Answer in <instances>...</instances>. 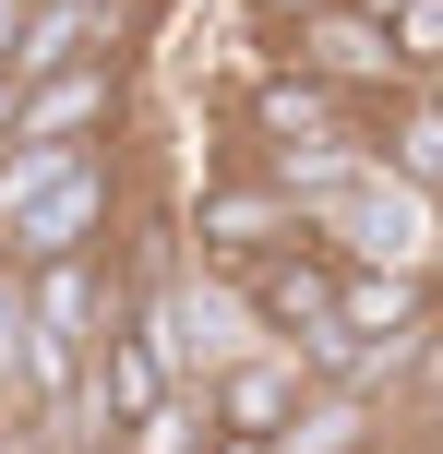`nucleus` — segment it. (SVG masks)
<instances>
[{"label":"nucleus","instance_id":"1","mask_svg":"<svg viewBox=\"0 0 443 454\" xmlns=\"http://www.w3.org/2000/svg\"><path fill=\"white\" fill-rule=\"evenodd\" d=\"M132 204V132L120 144H0V263H60V251H108Z\"/></svg>","mask_w":443,"mask_h":454},{"label":"nucleus","instance_id":"2","mask_svg":"<svg viewBox=\"0 0 443 454\" xmlns=\"http://www.w3.org/2000/svg\"><path fill=\"white\" fill-rule=\"evenodd\" d=\"M312 239H324L336 263H407V275H431L443 263V204L420 180H396L384 156H360L348 180L312 204Z\"/></svg>","mask_w":443,"mask_h":454},{"label":"nucleus","instance_id":"3","mask_svg":"<svg viewBox=\"0 0 443 454\" xmlns=\"http://www.w3.org/2000/svg\"><path fill=\"white\" fill-rule=\"evenodd\" d=\"M276 239H300V204H288V180L252 156V144H228V156H216L204 180L180 192V251L240 275L252 251H276Z\"/></svg>","mask_w":443,"mask_h":454},{"label":"nucleus","instance_id":"4","mask_svg":"<svg viewBox=\"0 0 443 454\" xmlns=\"http://www.w3.org/2000/svg\"><path fill=\"white\" fill-rule=\"evenodd\" d=\"M120 132H132V48H84L12 84V144H120Z\"/></svg>","mask_w":443,"mask_h":454},{"label":"nucleus","instance_id":"5","mask_svg":"<svg viewBox=\"0 0 443 454\" xmlns=\"http://www.w3.org/2000/svg\"><path fill=\"white\" fill-rule=\"evenodd\" d=\"M228 120H240V144H252V156H324V144L360 132V96H336L324 72H300L288 48H264Z\"/></svg>","mask_w":443,"mask_h":454},{"label":"nucleus","instance_id":"6","mask_svg":"<svg viewBox=\"0 0 443 454\" xmlns=\"http://www.w3.org/2000/svg\"><path fill=\"white\" fill-rule=\"evenodd\" d=\"M276 48H288L300 72H324L336 96H384V84H407V72H396V24L360 12V0H312V12L288 24Z\"/></svg>","mask_w":443,"mask_h":454},{"label":"nucleus","instance_id":"7","mask_svg":"<svg viewBox=\"0 0 443 454\" xmlns=\"http://www.w3.org/2000/svg\"><path fill=\"white\" fill-rule=\"evenodd\" d=\"M300 395H312V371H300V347H276V335L204 371V419H216V431H252V442L276 431V419L300 407Z\"/></svg>","mask_w":443,"mask_h":454},{"label":"nucleus","instance_id":"8","mask_svg":"<svg viewBox=\"0 0 443 454\" xmlns=\"http://www.w3.org/2000/svg\"><path fill=\"white\" fill-rule=\"evenodd\" d=\"M384 395H360V383H312L300 407L264 431V454H396V431H384Z\"/></svg>","mask_w":443,"mask_h":454},{"label":"nucleus","instance_id":"9","mask_svg":"<svg viewBox=\"0 0 443 454\" xmlns=\"http://www.w3.org/2000/svg\"><path fill=\"white\" fill-rule=\"evenodd\" d=\"M336 323L372 335V347H407L431 323V275H407V263H336Z\"/></svg>","mask_w":443,"mask_h":454},{"label":"nucleus","instance_id":"10","mask_svg":"<svg viewBox=\"0 0 443 454\" xmlns=\"http://www.w3.org/2000/svg\"><path fill=\"white\" fill-rule=\"evenodd\" d=\"M84 48H120L108 24L84 12V0H24V36H12V84H36V72L84 60Z\"/></svg>","mask_w":443,"mask_h":454},{"label":"nucleus","instance_id":"11","mask_svg":"<svg viewBox=\"0 0 443 454\" xmlns=\"http://www.w3.org/2000/svg\"><path fill=\"white\" fill-rule=\"evenodd\" d=\"M384 24H396V72L407 84H443V0H396Z\"/></svg>","mask_w":443,"mask_h":454},{"label":"nucleus","instance_id":"12","mask_svg":"<svg viewBox=\"0 0 443 454\" xmlns=\"http://www.w3.org/2000/svg\"><path fill=\"white\" fill-rule=\"evenodd\" d=\"M240 12H252V24H264V36H288V24H300V12H312V0H240Z\"/></svg>","mask_w":443,"mask_h":454},{"label":"nucleus","instance_id":"13","mask_svg":"<svg viewBox=\"0 0 443 454\" xmlns=\"http://www.w3.org/2000/svg\"><path fill=\"white\" fill-rule=\"evenodd\" d=\"M12 36H24V0H0V72H12Z\"/></svg>","mask_w":443,"mask_h":454},{"label":"nucleus","instance_id":"14","mask_svg":"<svg viewBox=\"0 0 443 454\" xmlns=\"http://www.w3.org/2000/svg\"><path fill=\"white\" fill-rule=\"evenodd\" d=\"M0 144H12V72H0Z\"/></svg>","mask_w":443,"mask_h":454},{"label":"nucleus","instance_id":"15","mask_svg":"<svg viewBox=\"0 0 443 454\" xmlns=\"http://www.w3.org/2000/svg\"><path fill=\"white\" fill-rule=\"evenodd\" d=\"M431 311H443V263H431Z\"/></svg>","mask_w":443,"mask_h":454},{"label":"nucleus","instance_id":"16","mask_svg":"<svg viewBox=\"0 0 443 454\" xmlns=\"http://www.w3.org/2000/svg\"><path fill=\"white\" fill-rule=\"evenodd\" d=\"M431 204H443V180H431Z\"/></svg>","mask_w":443,"mask_h":454}]
</instances>
